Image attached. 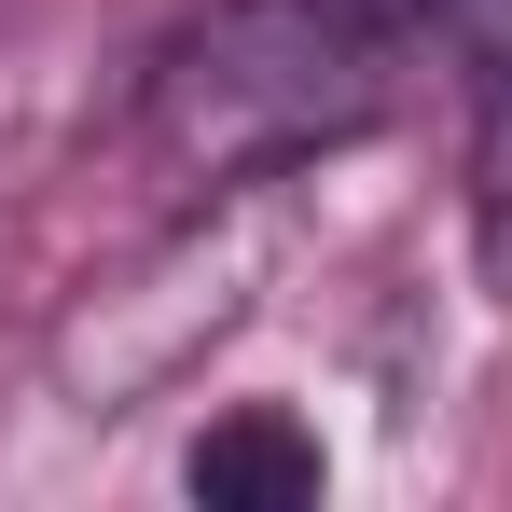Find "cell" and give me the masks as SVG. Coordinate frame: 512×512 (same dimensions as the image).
<instances>
[{"mask_svg": "<svg viewBox=\"0 0 512 512\" xmlns=\"http://www.w3.org/2000/svg\"><path fill=\"white\" fill-rule=\"evenodd\" d=\"M416 28H443V0H208L153 56L139 125L194 194H250V180L360 139L402 97Z\"/></svg>", "mask_w": 512, "mask_h": 512, "instance_id": "obj_1", "label": "cell"}, {"mask_svg": "<svg viewBox=\"0 0 512 512\" xmlns=\"http://www.w3.org/2000/svg\"><path fill=\"white\" fill-rule=\"evenodd\" d=\"M250 277H263V236L250 222H222V236H180V250H153L139 277H111L84 319L56 333V388L84 402V416H125V402H153V388H180L208 346L250 319Z\"/></svg>", "mask_w": 512, "mask_h": 512, "instance_id": "obj_2", "label": "cell"}, {"mask_svg": "<svg viewBox=\"0 0 512 512\" xmlns=\"http://www.w3.org/2000/svg\"><path fill=\"white\" fill-rule=\"evenodd\" d=\"M180 485H194L208 512H305V499H319V429L277 416V402H236V416L194 429Z\"/></svg>", "mask_w": 512, "mask_h": 512, "instance_id": "obj_3", "label": "cell"}, {"mask_svg": "<svg viewBox=\"0 0 512 512\" xmlns=\"http://www.w3.org/2000/svg\"><path fill=\"white\" fill-rule=\"evenodd\" d=\"M471 250H485V277L512 291V70H499V97H485V139H471Z\"/></svg>", "mask_w": 512, "mask_h": 512, "instance_id": "obj_4", "label": "cell"}]
</instances>
